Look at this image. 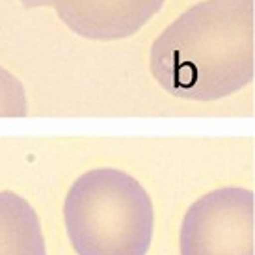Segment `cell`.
I'll return each mask as SVG.
<instances>
[{"label": "cell", "mask_w": 255, "mask_h": 255, "mask_svg": "<svg viewBox=\"0 0 255 255\" xmlns=\"http://www.w3.org/2000/svg\"><path fill=\"white\" fill-rule=\"evenodd\" d=\"M151 73L164 90L216 101L254 78V0H205L177 17L151 47Z\"/></svg>", "instance_id": "cell-1"}, {"label": "cell", "mask_w": 255, "mask_h": 255, "mask_svg": "<svg viewBox=\"0 0 255 255\" xmlns=\"http://www.w3.org/2000/svg\"><path fill=\"white\" fill-rule=\"evenodd\" d=\"M65 231L78 255H145L155 211L142 184L112 168L86 171L64 203Z\"/></svg>", "instance_id": "cell-2"}, {"label": "cell", "mask_w": 255, "mask_h": 255, "mask_svg": "<svg viewBox=\"0 0 255 255\" xmlns=\"http://www.w3.org/2000/svg\"><path fill=\"white\" fill-rule=\"evenodd\" d=\"M254 192L220 188L199 198L181 224V255H254Z\"/></svg>", "instance_id": "cell-3"}, {"label": "cell", "mask_w": 255, "mask_h": 255, "mask_svg": "<svg viewBox=\"0 0 255 255\" xmlns=\"http://www.w3.org/2000/svg\"><path fill=\"white\" fill-rule=\"evenodd\" d=\"M65 26L86 39L114 41L134 36L164 0H49Z\"/></svg>", "instance_id": "cell-4"}, {"label": "cell", "mask_w": 255, "mask_h": 255, "mask_svg": "<svg viewBox=\"0 0 255 255\" xmlns=\"http://www.w3.org/2000/svg\"><path fill=\"white\" fill-rule=\"evenodd\" d=\"M0 255H47L36 211L13 192H0Z\"/></svg>", "instance_id": "cell-5"}, {"label": "cell", "mask_w": 255, "mask_h": 255, "mask_svg": "<svg viewBox=\"0 0 255 255\" xmlns=\"http://www.w3.org/2000/svg\"><path fill=\"white\" fill-rule=\"evenodd\" d=\"M26 114L28 103L21 80L0 67V118H24Z\"/></svg>", "instance_id": "cell-6"}, {"label": "cell", "mask_w": 255, "mask_h": 255, "mask_svg": "<svg viewBox=\"0 0 255 255\" xmlns=\"http://www.w3.org/2000/svg\"><path fill=\"white\" fill-rule=\"evenodd\" d=\"M21 4L24 7H43L49 6V0H21Z\"/></svg>", "instance_id": "cell-7"}]
</instances>
